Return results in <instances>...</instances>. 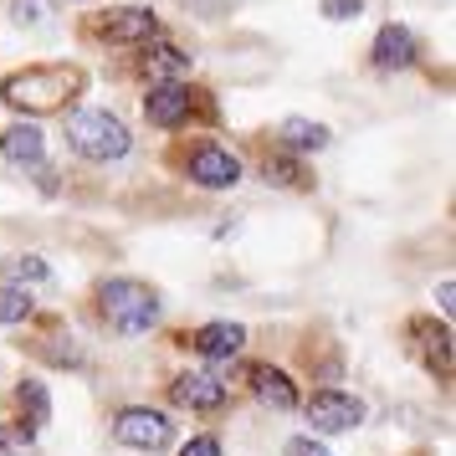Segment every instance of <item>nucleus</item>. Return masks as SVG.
Segmentation results:
<instances>
[{"label": "nucleus", "instance_id": "nucleus-1", "mask_svg": "<svg viewBox=\"0 0 456 456\" xmlns=\"http://www.w3.org/2000/svg\"><path fill=\"white\" fill-rule=\"evenodd\" d=\"M67 144L77 149L83 159L93 165H108V159H124L128 154V128L118 113H108V108H83V113H72L67 118Z\"/></svg>", "mask_w": 456, "mask_h": 456}, {"label": "nucleus", "instance_id": "nucleus-2", "mask_svg": "<svg viewBox=\"0 0 456 456\" xmlns=\"http://www.w3.org/2000/svg\"><path fill=\"white\" fill-rule=\"evenodd\" d=\"M98 303H103V318L113 323L118 333H149L159 323V292L149 288V282H134V277H113L103 282L98 292Z\"/></svg>", "mask_w": 456, "mask_h": 456}, {"label": "nucleus", "instance_id": "nucleus-3", "mask_svg": "<svg viewBox=\"0 0 456 456\" xmlns=\"http://www.w3.org/2000/svg\"><path fill=\"white\" fill-rule=\"evenodd\" d=\"M72 83H77V77L62 72V67H31V72L5 77L0 93H5V103H11V108H37V113H42V108L62 103L67 93H72Z\"/></svg>", "mask_w": 456, "mask_h": 456}, {"label": "nucleus", "instance_id": "nucleus-4", "mask_svg": "<svg viewBox=\"0 0 456 456\" xmlns=\"http://www.w3.org/2000/svg\"><path fill=\"white\" fill-rule=\"evenodd\" d=\"M308 411V426L323 436H338V431H354V426H364V400L349 390H313V400L303 405Z\"/></svg>", "mask_w": 456, "mask_h": 456}, {"label": "nucleus", "instance_id": "nucleus-5", "mask_svg": "<svg viewBox=\"0 0 456 456\" xmlns=\"http://www.w3.org/2000/svg\"><path fill=\"white\" fill-rule=\"evenodd\" d=\"M113 436H118L124 446H134V452H165L169 436H175V426H169L165 411L128 405V411H118V420H113Z\"/></svg>", "mask_w": 456, "mask_h": 456}, {"label": "nucleus", "instance_id": "nucleus-6", "mask_svg": "<svg viewBox=\"0 0 456 456\" xmlns=\"http://www.w3.org/2000/svg\"><path fill=\"white\" fill-rule=\"evenodd\" d=\"M190 180L195 185H206V190H231V185H241V159L231 154V149L221 144H200L195 154H190Z\"/></svg>", "mask_w": 456, "mask_h": 456}, {"label": "nucleus", "instance_id": "nucleus-7", "mask_svg": "<svg viewBox=\"0 0 456 456\" xmlns=\"http://www.w3.org/2000/svg\"><path fill=\"white\" fill-rule=\"evenodd\" d=\"M190 108H195V93L185 83H154L144 98V118L154 128H180L190 118Z\"/></svg>", "mask_w": 456, "mask_h": 456}, {"label": "nucleus", "instance_id": "nucleus-8", "mask_svg": "<svg viewBox=\"0 0 456 456\" xmlns=\"http://www.w3.org/2000/svg\"><path fill=\"white\" fill-rule=\"evenodd\" d=\"M169 395H175V405H185V411H221V405H226V385L206 370L180 374V379L169 385Z\"/></svg>", "mask_w": 456, "mask_h": 456}, {"label": "nucleus", "instance_id": "nucleus-9", "mask_svg": "<svg viewBox=\"0 0 456 456\" xmlns=\"http://www.w3.org/2000/svg\"><path fill=\"white\" fill-rule=\"evenodd\" d=\"M415 52H420V46H415L411 26H379V37H374V46H370V57H374L379 72H400V67H411Z\"/></svg>", "mask_w": 456, "mask_h": 456}, {"label": "nucleus", "instance_id": "nucleus-10", "mask_svg": "<svg viewBox=\"0 0 456 456\" xmlns=\"http://www.w3.org/2000/svg\"><path fill=\"white\" fill-rule=\"evenodd\" d=\"M103 37L108 42H154L159 37V16L144 11V5H124L103 21Z\"/></svg>", "mask_w": 456, "mask_h": 456}, {"label": "nucleus", "instance_id": "nucleus-11", "mask_svg": "<svg viewBox=\"0 0 456 456\" xmlns=\"http://www.w3.org/2000/svg\"><path fill=\"white\" fill-rule=\"evenodd\" d=\"M0 154L11 165H42L46 159V134L37 124H11L0 134Z\"/></svg>", "mask_w": 456, "mask_h": 456}, {"label": "nucleus", "instance_id": "nucleus-12", "mask_svg": "<svg viewBox=\"0 0 456 456\" xmlns=\"http://www.w3.org/2000/svg\"><path fill=\"white\" fill-rule=\"evenodd\" d=\"M241 349H247V329L241 323H206V329H195V354H206V359H236Z\"/></svg>", "mask_w": 456, "mask_h": 456}, {"label": "nucleus", "instance_id": "nucleus-13", "mask_svg": "<svg viewBox=\"0 0 456 456\" xmlns=\"http://www.w3.org/2000/svg\"><path fill=\"white\" fill-rule=\"evenodd\" d=\"M251 390H256V400L272 405V411H292V405H297L292 379L282 370H272V364H251Z\"/></svg>", "mask_w": 456, "mask_h": 456}, {"label": "nucleus", "instance_id": "nucleus-14", "mask_svg": "<svg viewBox=\"0 0 456 456\" xmlns=\"http://www.w3.org/2000/svg\"><path fill=\"white\" fill-rule=\"evenodd\" d=\"M329 128L323 124H313V118H288L282 124V144L292 149V154H318V149H329Z\"/></svg>", "mask_w": 456, "mask_h": 456}, {"label": "nucleus", "instance_id": "nucleus-15", "mask_svg": "<svg viewBox=\"0 0 456 456\" xmlns=\"http://www.w3.org/2000/svg\"><path fill=\"white\" fill-rule=\"evenodd\" d=\"M149 67H154V72H165V83H180V72H190V57L180 52V46L159 42L154 52H149Z\"/></svg>", "mask_w": 456, "mask_h": 456}, {"label": "nucleus", "instance_id": "nucleus-16", "mask_svg": "<svg viewBox=\"0 0 456 456\" xmlns=\"http://www.w3.org/2000/svg\"><path fill=\"white\" fill-rule=\"evenodd\" d=\"M16 400H21L26 411H31V426H42L46 415H52V400H46V385H42V379H21Z\"/></svg>", "mask_w": 456, "mask_h": 456}, {"label": "nucleus", "instance_id": "nucleus-17", "mask_svg": "<svg viewBox=\"0 0 456 456\" xmlns=\"http://www.w3.org/2000/svg\"><path fill=\"white\" fill-rule=\"evenodd\" d=\"M26 318H31V292L0 288V323H26Z\"/></svg>", "mask_w": 456, "mask_h": 456}, {"label": "nucleus", "instance_id": "nucleus-18", "mask_svg": "<svg viewBox=\"0 0 456 456\" xmlns=\"http://www.w3.org/2000/svg\"><path fill=\"white\" fill-rule=\"evenodd\" d=\"M267 180H277V185H308V175H303V165L297 159H288V154H267Z\"/></svg>", "mask_w": 456, "mask_h": 456}, {"label": "nucleus", "instance_id": "nucleus-19", "mask_svg": "<svg viewBox=\"0 0 456 456\" xmlns=\"http://www.w3.org/2000/svg\"><path fill=\"white\" fill-rule=\"evenodd\" d=\"M31 441H37V426L16 420V426H5V431H0V452H31Z\"/></svg>", "mask_w": 456, "mask_h": 456}, {"label": "nucleus", "instance_id": "nucleus-20", "mask_svg": "<svg viewBox=\"0 0 456 456\" xmlns=\"http://www.w3.org/2000/svg\"><path fill=\"white\" fill-rule=\"evenodd\" d=\"M11 272H16L21 282H46V277H52L42 256H16V262H11Z\"/></svg>", "mask_w": 456, "mask_h": 456}, {"label": "nucleus", "instance_id": "nucleus-21", "mask_svg": "<svg viewBox=\"0 0 456 456\" xmlns=\"http://www.w3.org/2000/svg\"><path fill=\"white\" fill-rule=\"evenodd\" d=\"M359 11H364V0H323V16L329 21H354Z\"/></svg>", "mask_w": 456, "mask_h": 456}, {"label": "nucleus", "instance_id": "nucleus-22", "mask_svg": "<svg viewBox=\"0 0 456 456\" xmlns=\"http://www.w3.org/2000/svg\"><path fill=\"white\" fill-rule=\"evenodd\" d=\"M180 456H221V441L216 436H190L185 446H180Z\"/></svg>", "mask_w": 456, "mask_h": 456}, {"label": "nucleus", "instance_id": "nucleus-23", "mask_svg": "<svg viewBox=\"0 0 456 456\" xmlns=\"http://www.w3.org/2000/svg\"><path fill=\"white\" fill-rule=\"evenodd\" d=\"M282 456H333V452H329V446H318L313 436H292L288 452H282Z\"/></svg>", "mask_w": 456, "mask_h": 456}, {"label": "nucleus", "instance_id": "nucleus-24", "mask_svg": "<svg viewBox=\"0 0 456 456\" xmlns=\"http://www.w3.org/2000/svg\"><path fill=\"white\" fill-rule=\"evenodd\" d=\"M16 21H42V0H16Z\"/></svg>", "mask_w": 456, "mask_h": 456}, {"label": "nucleus", "instance_id": "nucleus-25", "mask_svg": "<svg viewBox=\"0 0 456 456\" xmlns=\"http://www.w3.org/2000/svg\"><path fill=\"white\" fill-rule=\"evenodd\" d=\"M436 297H441V308L452 313V297H456V282H452V277H441V288H436Z\"/></svg>", "mask_w": 456, "mask_h": 456}]
</instances>
